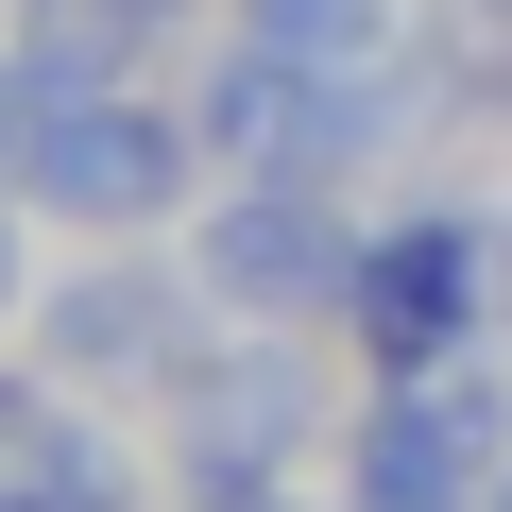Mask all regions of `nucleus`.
Returning <instances> with one entry per match:
<instances>
[{"mask_svg": "<svg viewBox=\"0 0 512 512\" xmlns=\"http://www.w3.org/2000/svg\"><path fill=\"white\" fill-rule=\"evenodd\" d=\"M171 188H188V137H171L154 103H120V86H52V137H35L18 205H52V222L120 239V222H154Z\"/></svg>", "mask_w": 512, "mask_h": 512, "instance_id": "f257e3e1", "label": "nucleus"}, {"mask_svg": "<svg viewBox=\"0 0 512 512\" xmlns=\"http://www.w3.org/2000/svg\"><path fill=\"white\" fill-rule=\"evenodd\" d=\"M478 308H495V239H478V222H393V239L359 256V342H376V376H444V359L478 342Z\"/></svg>", "mask_w": 512, "mask_h": 512, "instance_id": "f03ea898", "label": "nucleus"}, {"mask_svg": "<svg viewBox=\"0 0 512 512\" xmlns=\"http://www.w3.org/2000/svg\"><path fill=\"white\" fill-rule=\"evenodd\" d=\"M205 291L239 325H308V308H359V239L308 205V188H239L205 222Z\"/></svg>", "mask_w": 512, "mask_h": 512, "instance_id": "7ed1b4c3", "label": "nucleus"}, {"mask_svg": "<svg viewBox=\"0 0 512 512\" xmlns=\"http://www.w3.org/2000/svg\"><path fill=\"white\" fill-rule=\"evenodd\" d=\"M376 103H393V86H308V69H274V52H222V86H205V154H222L239 188H308L325 154H359Z\"/></svg>", "mask_w": 512, "mask_h": 512, "instance_id": "20e7f679", "label": "nucleus"}, {"mask_svg": "<svg viewBox=\"0 0 512 512\" xmlns=\"http://www.w3.org/2000/svg\"><path fill=\"white\" fill-rule=\"evenodd\" d=\"M35 359L52 376H188V291L154 256H86V274L35 308Z\"/></svg>", "mask_w": 512, "mask_h": 512, "instance_id": "39448f33", "label": "nucleus"}, {"mask_svg": "<svg viewBox=\"0 0 512 512\" xmlns=\"http://www.w3.org/2000/svg\"><path fill=\"white\" fill-rule=\"evenodd\" d=\"M171 410H188V461H205V495H239V478H274V461L308 444V359H291V342L188 359V376H171Z\"/></svg>", "mask_w": 512, "mask_h": 512, "instance_id": "423d86ee", "label": "nucleus"}, {"mask_svg": "<svg viewBox=\"0 0 512 512\" xmlns=\"http://www.w3.org/2000/svg\"><path fill=\"white\" fill-rule=\"evenodd\" d=\"M239 52L308 86H393V0H239Z\"/></svg>", "mask_w": 512, "mask_h": 512, "instance_id": "0eeeda50", "label": "nucleus"}, {"mask_svg": "<svg viewBox=\"0 0 512 512\" xmlns=\"http://www.w3.org/2000/svg\"><path fill=\"white\" fill-rule=\"evenodd\" d=\"M154 18H171V0H18V52H35L52 86H137Z\"/></svg>", "mask_w": 512, "mask_h": 512, "instance_id": "6e6552de", "label": "nucleus"}, {"mask_svg": "<svg viewBox=\"0 0 512 512\" xmlns=\"http://www.w3.org/2000/svg\"><path fill=\"white\" fill-rule=\"evenodd\" d=\"M0 495H18V512H137V478L103 461V427H52V410H18V444H0Z\"/></svg>", "mask_w": 512, "mask_h": 512, "instance_id": "1a4fd4ad", "label": "nucleus"}, {"mask_svg": "<svg viewBox=\"0 0 512 512\" xmlns=\"http://www.w3.org/2000/svg\"><path fill=\"white\" fill-rule=\"evenodd\" d=\"M35 137H52V69H35V52H0V188L35 171Z\"/></svg>", "mask_w": 512, "mask_h": 512, "instance_id": "9d476101", "label": "nucleus"}, {"mask_svg": "<svg viewBox=\"0 0 512 512\" xmlns=\"http://www.w3.org/2000/svg\"><path fill=\"white\" fill-rule=\"evenodd\" d=\"M222 512H291V495H274V478H239V495H222Z\"/></svg>", "mask_w": 512, "mask_h": 512, "instance_id": "9b49d317", "label": "nucleus"}, {"mask_svg": "<svg viewBox=\"0 0 512 512\" xmlns=\"http://www.w3.org/2000/svg\"><path fill=\"white\" fill-rule=\"evenodd\" d=\"M0 308H18V239H0Z\"/></svg>", "mask_w": 512, "mask_h": 512, "instance_id": "f8f14e48", "label": "nucleus"}, {"mask_svg": "<svg viewBox=\"0 0 512 512\" xmlns=\"http://www.w3.org/2000/svg\"><path fill=\"white\" fill-rule=\"evenodd\" d=\"M495 308H512V239H495Z\"/></svg>", "mask_w": 512, "mask_h": 512, "instance_id": "ddd939ff", "label": "nucleus"}, {"mask_svg": "<svg viewBox=\"0 0 512 512\" xmlns=\"http://www.w3.org/2000/svg\"><path fill=\"white\" fill-rule=\"evenodd\" d=\"M478 512H512V478H495V495H478Z\"/></svg>", "mask_w": 512, "mask_h": 512, "instance_id": "4468645a", "label": "nucleus"}, {"mask_svg": "<svg viewBox=\"0 0 512 512\" xmlns=\"http://www.w3.org/2000/svg\"><path fill=\"white\" fill-rule=\"evenodd\" d=\"M478 18H512V0H478Z\"/></svg>", "mask_w": 512, "mask_h": 512, "instance_id": "2eb2a0df", "label": "nucleus"}]
</instances>
